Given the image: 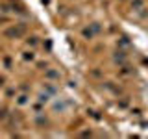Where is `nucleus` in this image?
<instances>
[{"instance_id": "1", "label": "nucleus", "mask_w": 148, "mask_h": 139, "mask_svg": "<svg viewBox=\"0 0 148 139\" xmlns=\"http://www.w3.org/2000/svg\"><path fill=\"white\" fill-rule=\"evenodd\" d=\"M82 35H83V39L91 41L92 39V30H91V28H83V30H82Z\"/></svg>"}, {"instance_id": "2", "label": "nucleus", "mask_w": 148, "mask_h": 139, "mask_svg": "<svg viewBox=\"0 0 148 139\" xmlns=\"http://www.w3.org/2000/svg\"><path fill=\"white\" fill-rule=\"evenodd\" d=\"M26 102H28V95H21L17 98V106H24Z\"/></svg>"}, {"instance_id": "3", "label": "nucleus", "mask_w": 148, "mask_h": 139, "mask_svg": "<svg viewBox=\"0 0 148 139\" xmlns=\"http://www.w3.org/2000/svg\"><path fill=\"white\" fill-rule=\"evenodd\" d=\"M39 102H48V95H43V93H39Z\"/></svg>"}, {"instance_id": "4", "label": "nucleus", "mask_w": 148, "mask_h": 139, "mask_svg": "<svg viewBox=\"0 0 148 139\" xmlns=\"http://www.w3.org/2000/svg\"><path fill=\"white\" fill-rule=\"evenodd\" d=\"M37 43V37H28V45H35Z\"/></svg>"}, {"instance_id": "5", "label": "nucleus", "mask_w": 148, "mask_h": 139, "mask_svg": "<svg viewBox=\"0 0 148 139\" xmlns=\"http://www.w3.org/2000/svg\"><path fill=\"white\" fill-rule=\"evenodd\" d=\"M133 6H135V8H141L143 6V0H135V2H133Z\"/></svg>"}]
</instances>
